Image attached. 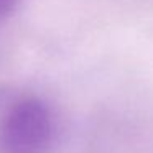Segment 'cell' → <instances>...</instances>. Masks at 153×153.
Here are the masks:
<instances>
[{"label": "cell", "mask_w": 153, "mask_h": 153, "mask_svg": "<svg viewBox=\"0 0 153 153\" xmlns=\"http://www.w3.org/2000/svg\"><path fill=\"white\" fill-rule=\"evenodd\" d=\"M17 4H18V0H0V22L4 18H7L15 10Z\"/></svg>", "instance_id": "7a4b0ae2"}, {"label": "cell", "mask_w": 153, "mask_h": 153, "mask_svg": "<svg viewBox=\"0 0 153 153\" xmlns=\"http://www.w3.org/2000/svg\"><path fill=\"white\" fill-rule=\"evenodd\" d=\"M53 123L41 100L18 102L5 117L0 142L5 153H45L51 142Z\"/></svg>", "instance_id": "6da1fadb"}]
</instances>
